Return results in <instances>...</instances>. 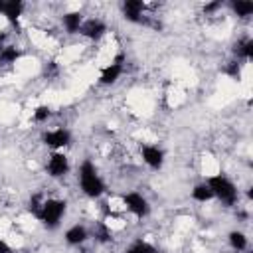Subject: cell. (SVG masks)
<instances>
[{
  "label": "cell",
  "mask_w": 253,
  "mask_h": 253,
  "mask_svg": "<svg viewBox=\"0 0 253 253\" xmlns=\"http://www.w3.org/2000/svg\"><path fill=\"white\" fill-rule=\"evenodd\" d=\"M123 204L136 217H144L150 211V206H148L146 198H142L138 192H126V194H123Z\"/></svg>",
  "instance_id": "4"
},
{
  "label": "cell",
  "mask_w": 253,
  "mask_h": 253,
  "mask_svg": "<svg viewBox=\"0 0 253 253\" xmlns=\"http://www.w3.org/2000/svg\"><path fill=\"white\" fill-rule=\"evenodd\" d=\"M123 63H125V55H123V53H119V55L113 59V63H111V65H107V67H103V69H101L99 81H101L103 85H113V83L121 77V73H123Z\"/></svg>",
  "instance_id": "7"
},
{
  "label": "cell",
  "mask_w": 253,
  "mask_h": 253,
  "mask_svg": "<svg viewBox=\"0 0 253 253\" xmlns=\"http://www.w3.org/2000/svg\"><path fill=\"white\" fill-rule=\"evenodd\" d=\"M105 32H107V26H105L101 20H97V18L85 20V22L81 24V28H79V34L85 36V38H89V40H93V42L101 40V38L105 36Z\"/></svg>",
  "instance_id": "9"
},
{
  "label": "cell",
  "mask_w": 253,
  "mask_h": 253,
  "mask_svg": "<svg viewBox=\"0 0 253 253\" xmlns=\"http://www.w3.org/2000/svg\"><path fill=\"white\" fill-rule=\"evenodd\" d=\"M231 10L239 16V18H247L253 14V2H241V0H233L231 2Z\"/></svg>",
  "instance_id": "18"
},
{
  "label": "cell",
  "mask_w": 253,
  "mask_h": 253,
  "mask_svg": "<svg viewBox=\"0 0 253 253\" xmlns=\"http://www.w3.org/2000/svg\"><path fill=\"white\" fill-rule=\"evenodd\" d=\"M87 237H89V233H87V229L83 227V225H71L67 231H65V241L69 243V245H81V243H85L87 241Z\"/></svg>",
  "instance_id": "12"
},
{
  "label": "cell",
  "mask_w": 253,
  "mask_h": 253,
  "mask_svg": "<svg viewBox=\"0 0 253 253\" xmlns=\"http://www.w3.org/2000/svg\"><path fill=\"white\" fill-rule=\"evenodd\" d=\"M2 10H4V2L0 0V12H2Z\"/></svg>",
  "instance_id": "26"
},
{
  "label": "cell",
  "mask_w": 253,
  "mask_h": 253,
  "mask_svg": "<svg viewBox=\"0 0 253 253\" xmlns=\"http://www.w3.org/2000/svg\"><path fill=\"white\" fill-rule=\"evenodd\" d=\"M20 55H22V51H20L18 47H14V45H4V47L0 49V63H16V61L20 59Z\"/></svg>",
  "instance_id": "15"
},
{
  "label": "cell",
  "mask_w": 253,
  "mask_h": 253,
  "mask_svg": "<svg viewBox=\"0 0 253 253\" xmlns=\"http://www.w3.org/2000/svg\"><path fill=\"white\" fill-rule=\"evenodd\" d=\"M192 198L196 200V202H208V200H211L213 198V194H211V190H210V186L204 182V184H196L194 186V190H192Z\"/></svg>",
  "instance_id": "16"
},
{
  "label": "cell",
  "mask_w": 253,
  "mask_h": 253,
  "mask_svg": "<svg viewBox=\"0 0 253 253\" xmlns=\"http://www.w3.org/2000/svg\"><path fill=\"white\" fill-rule=\"evenodd\" d=\"M61 22H63V28L69 34H77L81 24H83V14L81 12H67V14L61 16Z\"/></svg>",
  "instance_id": "13"
},
{
  "label": "cell",
  "mask_w": 253,
  "mask_h": 253,
  "mask_svg": "<svg viewBox=\"0 0 253 253\" xmlns=\"http://www.w3.org/2000/svg\"><path fill=\"white\" fill-rule=\"evenodd\" d=\"M43 75H45V77H55V75H57V65H55V61H47V63H45Z\"/></svg>",
  "instance_id": "22"
},
{
  "label": "cell",
  "mask_w": 253,
  "mask_h": 253,
  "mask_svg": "<svg viewBox=\"0 0 253 253\" xmlns=\"http://www.w3.org/2000/svg\"><path fill=\"white\" fill-rule=\"evenodd\" d=\"M45 170H47V174H49L51 178H61V176H65L67 170H69V160H67V156H65L63 152H53V154L49 156V160H47Z\"/></svg>",
  "instance_id": "8"
},
{
  "label": "cell",
  "mask_w": 253,
  "mask_h": 253,
  "mask_svg": "<svg viewBox=\"0 0 253 253\" xmlns=\"http://www.w3.org/2000/svg\"><path fill=\"white\" fill-rule=\"evenodd\" d=\"M22 12H24V4H22L20 0L4 2V10H2V14L6 16V20H8L14 28L20 26V16H22Z\"/></svg>",
  "instance_id": "11"
},
{
  "label": "cell",
  "mask_w": 253,
  "mask_h": 253,
  "mask_svg": "<svg viewBox=\"0 0 253 253\" xmlns=\"http://www.w3.org/2000/svg\"><path fill=\"white\" fill-rule=\"evenodd\" d=\"M95 237H97L99 241H103V243H105V241H111V229L101 221V223L97 225V229H95Z\"/></svg>",
  "instance_id": "21"
},
{
  "label": "cell",
  "mask_w": 253,
  "mask_h": 253,
  "mask_svg": "<svg viewBox=\"0 0 253 253\" xmlns=\"http://www.w3.org/2000/svg\"><path fill=\"white\" fill-rule=\"evenodd\" d=\"M49 115H51V109L47 105H40V107L34 109V115L32 117H34L36 123H45L49 119Z\"/></svg>",
  "instance_id": "20"
},
{
  "label": "cell",
  "mask_w": 253,
  "mask_h": 253,
  "mask_svg": "<svg viewBox=\"0 0 253 253\" xmlns=\"http://www.w3.org/2000/svg\"><path fill=\"white\" fill-rule=\"evenodd\" d=\"M79 186H81L83 194L89 198H99L105 194V182L101 180L95 164L89 158L83 160L79 166Z\"/></svg>",
  "instance_id": "1"
},
{
  "label": "cell",
  "mask_w": 253,
  "mask_h": 253,
  "mask_svg": "<svg viewBox=\"0 0 253 253\" xmlns=\"http://www.w3.org/2000/svg\"><path fill=\"white\" fill-rule=\"evenodd\" d=\"M125 253H156V249L148 243V241H142V239H138V241H134Z\"/></svg>",
  "instance_id": "19"
},
{
  "label": "cell",
  "mask_w": 253,
  "mask_h": 253,
  "mask_svg": "<svg viewBox=\"0 0 253 253\" xmlns=\"http://www.w3.org/2000/svg\"><path fill=\"white\" fill-rule=\"evenodd\" d=\"M142 12H144V2L142 0H126V2H123V16H125V20H128L132 24H142L144 22Z\"/></svg>",
  "instance_id": "10"
},
{
  "label": "cell",
  "mask_w": 253,
  "mask_h": 253,
  "mask_svg": "<svg viewBox=\"0 0 253 253\" xmlns=\"http://www.w3.org/2000/svg\"><path fill=\"white\" fill-rule=\"evenodd\" d=\"M42 140H43V144H47L49 148H53V150H59V148H63V146H67L69 142H71V132L67 130V128H55V130H47V132H43V136H42Z\"/></svg>",
  "instance_id": "5"
},
{
  "label": "cell",
  "mask_w": 253,
  "mask_h": 253,
  "mask_svg": "<svg viewBox=\"0 0 253 253\" xmlns=\"http://www.w3.org/2000/svg\"><path fill=\"white\" fill-rule=\"evenodd\" d=\"M227 239H229V245H231L235 251H243V249H247V237H245L243 231H229Z\"/></svg>",
  "instance_id": "17"
},
{
  "label": "cell",
  "mask_w": 253,
  "mask_h": 253,
  "mask_svg": "<svg viewBox=\"0 0 253 253\" xmlns=\"http://www.w3.org/2000/svg\"><path fill=\"white\" fill-rule=\"evenodd\" d=\"M140 156L152 170H160L164 164V150L156 144H140Z\"/></svg>",
  "instance_id": "6"
},
{
  "label": "cell",
  "mask_w": 253,
  "mask_h": 253,
  "mask_svg": "<svg viewBox=\"0 0 253 253\" xmlns=\"http://www.w3.org/2000/svg\"><path fill=\"white\" fill-rule=\"evenodd\" d=\"M0 253H12V249H10V245L4 241V239H0Z\"/></svg>",
  "instance_id": "25"
},
{
  "label": "cell",
  "mask_w": 253,
  "mask_h": 253,
  "mask_svg": "<svg viewBox=\"0 0 253 253\" xmlns=\"http://www.w3.org/2000/svg\"><path fill=\"white\" fill-rule=\"evenodd\" d=\"M225 73L231 75L233 79H239V63H237V61H231V63L225 67Z\"/></svg>",
  "instance_id": "23"
},
{
  "label": "cell",
  "mask_w": 253,
  "mask_h": 253,
  "mask_svg": "<svg viewBox=\"0 0 253 253\" xmlns=\"http://www.w3.org/2000/svg\"><path fill=\"white\" fill-rule=\"evenodd\" d=\"M206 184L210 186L213 198H217L221 204L233 206V204L237 202V188H235V184H233L229 178H225L223 174H217V176L208 178Z\"/></svg>",
  "instance_id": "2"
},
{
  "label": "cell",
  "mask_w": 253,
  "mask_h": 253,
  "mask_svg": "<svg viewBox=\"0 0 253 253\" xmlns=\"http://www.w3.org/2000/svg\"><path fill=\"white\" fill-rule=\"evenodd\" d=\"M65 210H67V204H65V200H45L43 204H42V208H40V211H38V219L47 227V229H53V227H57L59 225V221H61V217H63V213H65Z\"/></svg>",
  "instance_id": "3"
},
{
  "label": "cell",
  "mask_w": 253,
  "mask_h": 253,
  "mask_svg": "<svg viewBox=\"0 0 253 253\" xmlns=\"http://www.w3.org/2000/svg\"><path fill=\"white\" fill-rule=\"evenodd\" d=\"M221 8V0H215V2H210V4H206L204 6V14H213L215 10H219Z\"/></svg>",
  "instance_id": "24"
},
{
  "label": "cell",
  "mask_w": 253,
  "mask_h": 253,
  "mask_svg": "<svg viewBox=\"0 0 253 253\" xmlns=\"http://www.w3.org/2000/svg\"><path fill=\"white\" fill-rule=\"evenodd\" d=\"M233 53L237 55V57H241V59H245V61H251L253 59V40H241V42H237L235 45H233Z\"/></svg>",
  "instance_id": "14"
}]
</instances>
